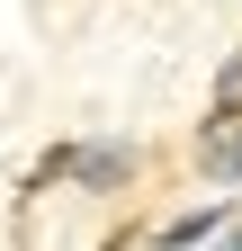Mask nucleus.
Segmentation results:
<instances>
[{
  "label": "nucleus",
  "mask_w": 242,
  "mask_h": 251,
  "mask_svg": "<svg viewBox=\"0 0 242 251\" xmlns=\"http://www.w3.org/2000/svg\"><path fill=\"white\" fill-rule=\"evenodd\" d=\"M54 179H81L90 198H108V188L135 179V152H126V144H63V152H45L36 188H54Z\"/></svg>",
  "instance_id": "1"
},
{
  "label": "nucleus",
  "mask_w": 242,
  "mask_h": 251,
  "mask_svg": "<svg viewBox=\"0 0 242 251\" xmlns=\"http://www.w3.org/2000/svg\"><path fill=\"white\" fill-rule=\"evenodd\" d=\"M216 108H242V54H233L224 72H216Z\"/></svg>",
  "instance_id": "4"
},
{
  "label": "nucleus",
  "mask_w": 242,
  "mask_h": 251,
  "mask_svg": "<svg viewBox=\"0 0 242 251\" xmlns=\"http://www.w3.org/2000/svg\"><path fill=\"white\" fill-rule=\"evenodd\" d=\"M224 233H233V206L206 198V206H189V215H170V225L153 233V251H206V242H224Z\"/></svg>",
  "instance_id": "3"
},
{
  "label": "nucleus",
  "mask_w": 242,
  "mask_h": 251,
  "mask_svg": "<svg viewBox=\"0 0 242 251\" xmlns=\"http://www.w3.org/2000/svg\"><path fill=\"white\" fill-rule=\"evenodd\" d=\"M197 171L216 179V188L242 179V108H206V126H197Z\"/></svg>",
  "instance_id": "2"
},
{
  "label": "nucleus",
  "mask_w": 242,
  "mask_h": 251,
  "mask_svg": "<svg viewBox=\"0 0 242 251\" xmlns=\"http://www.w3.org/2000/svg\"><path fill=\"white\" fill-rule=\"evenodd\" d=\"M216 251H242V225H233V233H224V242H216Z\"/></svg>",
  "instance_id": "5"
}]
</instances>
